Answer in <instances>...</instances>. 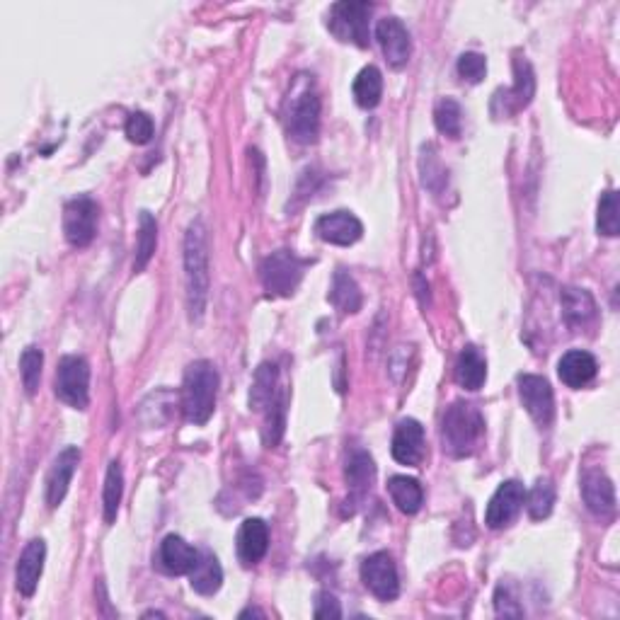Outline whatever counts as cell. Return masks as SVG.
Instances as JSON below:
<instances>
[{
	"mask_svg": "<svg viewBox=\"0 0 620 620\" xmlns=\"http://www.w3.org/2000/svg\"><path fill=\"white\" fill-rule=\"evenodd\" d=\"M286 403L289 393L279 381V366L267 361L257 369L250 388V410L264 415L262 441L267 449H274L286 432Z\"/></svg>",
	"mask_w": 620,
	"mask_h": 620,
	"instance_id": "obj_1",
	"label": "cell"
},
{
	"mask_svg": "<svg viewBox=\"0 0 620 620\" xmlns=\"http://www.w3.org/2000/svg\"><path fill=\"white\" fill-rule=\"evenodd\" d=\"M185 284H187V310L189 320L199 323L209 303V238L202 218H194L185 233Z\"/></svg>",
	"mask_w": 620,
	"mask_h": 620,
	"instance_id": "obj_2",
	"label": "cell"
},
{
	"mask_svg": "<svg viewBox=\"0 0 620 620\" xmlns=\"http://www.w3.org/2000/svg\"><path fill=\"white\" fill-rule=\"evenodd\" d=\"M284 129L291 141L310 146L320 134V97L315 93L313 76L301 73L291 85L284 102Z\"/></svg>",
	"mask_w": 620,
	"mask_h": 620,
	"instance_id": "obj_3",
	"label": "cell"
},
{
	"mask_svg": "<svg viewBox=\"0 0 620 620\" xmlns=\"http://www.w3.org/2000/svg\"><path fill=\"white\" fill-rule=\"evenodd\" d=\"M218 378L216 366L211 361L199 359L192 361L185 371V381H182V415L194 427H204L216 410V393H218Z\"/></svg>",
	"mask_w": 620,
	"mask_h": 620,
	"instance_id": "obj_4",
	"label": "cell"
},
{
	"mask_svg": "<svg viewBox=\"0 0 620 620\" xmlns=\"http://www.w3.org/2000/svg\"><path fill=\"white\" fill-rule=\"evenodd\" d=\"M482 436H485V419H482L475 405L453 403L444 412L441 441H444V451H449L453 458L473 456L478 451Z\"/></svg>",
	"mask_w": 620,
	"mask_h": 620,
	"instance_id": "obj_5",
	"label": "cell"
},
{
	"mask_svg": "<svg viewBox=\"0 0 620 620\" xmlns=\"http://www.w3.org/2000/svg\"><path fill=\"white\" fill-rule=\"evenodd\" d=\"M308 264V260H301L291 250H277L267 255L260 264V281L264 291L274 298L294 296Z\"/></svg>",
	"mask_w": 620,
	"mask_h": 620,
	"instance_id": "obj_6",
	"label": "cell"
},
{
	"mask_svg": "<svg viewBox=\"0 0 620 620\" xmlns=\"http://www.w3.org/2000/svg\"><path fill=\"white\" fill-rule=\"evenodd\" d=\"M373 13V3H359V0H344L335 3L327 15V27L340 42L354 44V47L366 49L371 44L369 34V17Z\"/></svg>",
	"mask_w": 620,
	"mask_h": 620,
	"instance_id": "obj_7",
	"label": "cell"
},
{
	"mask_svg": "<svg viewBox=\"0 0 620 620\" xmlns=\"http://www.w3.org/2000/svg\"><path fill=\"white\" fill-rule=\"evenodd\" d=\"M56 395L61 403L71 405L73 410H88L90 403V366L78 354H68L59 361L56 369Z\"/></svg>",
	"mask_w": 620,
	"mask_h": 620,
	"instance_id": "obj_8",
	"label": "cell"
},
{
	"mask_svg": "<svg viewBox=\"0 0 620 620\" xmlns=\"http://www.w3.org/2000/svg\"><path fill=\"white\" fill-rule=\"evenodd\" d=\"M100 206L90 197H76L63 209V233L73 248H88L97 235Z\"/></svg>",
	"mask_w": 620,
	"mask_h": 620,
	"instance_id": "obj_9",
	"label": "cell"
},
{
	"mask_svg": "<svg viewBox=\"0 0 620 620\" xmlns=\"http://www.w3.org/2000/svg\"><path fill=\"white\" fill-rule=\"evenodd\" d=\"M516 386H519L521 405L526 407L533 422L541 429H548L555 419V395L548 378L536 376V373H521Z\"/></svg>",
	"mask_w": 620,
	"mask_h": 620,
	"instance_id": "obj_10",
	"label": "cell"
},
{
	"mask_svg": "<svg viewBox=\"0 0 620 620\" xmlns=\"http://www.w3.org/2000/svg\"><path fill=\"white\" fill-rule=\"evenodd\" d=\"M361 582L381 601H393L400 594L398 567L388 553H373L361 562Z\"/></svg>",
	"mask_w": 620,
	"mask_h": 620,
	"instance_id": "obj_11",
	"label": "cell"
},
{
	"mask_svg": "<svg viewBox=\"0 0 620 620\" xmlns=\"http://www.w3.org/2000/svg\"><path fill=\"white\" fill-rule=\"evenodd\" d=\"M526 490L519 480H507L497 487V492L492 495L490 504H487L485 512V524L492 528V531H499V528L509 526L512 521L519 516L521 507H524Z\"/></svg>",
	"mask_w": 620,
	"mask_h": 620,
	"instance_id": "obj_12",
	"label": "cell"
},
{
	"mask_svg": "<svg viewBox=\"0 0 620 620\" xmlns=\"http://www.w3.org/2000/svg\"><path fill=\"white\" fill-rule=\"evenodd\" d=\"M313 231L323 243L349 248V245L359 243L361 240V235H364V223H361L352 211H332V214L320 216L318 221H315Z\"/></svg>",
	"mask_w": 620,
	"mask_h": 620,
	"instance_id": "obj_13",
	"label": "cell"
},
{
	"mask_svg": "<svg viewBox=\"0 0 620 620\" xmlns=\"http://www.w3.org/2000/svg\"><path fill=\"white\" fill-rule=\"evenodd\" d=\"M376 39L381 44L383 56L393 68H403L412 56L410 32L398 17H383L376 25Z\"/></svg>",
	"mask_w": 620,
	"mask_h": 620,
	"instance_id": "obj_14",
	"label": "cell"
},
{
	"mask_svg": "<svg viewBox=\"0 0 620 620\" xmlns=\"http://www.w3.org/2000/svg\"><path fill=\"white\" fill-rule=\"evenodd\" d=\"M44 560H47V543L42 538H32L22 550L15 570V587L25 599H32L39 587V579L44 572Z\"/></svg>",
	"mask_w": 620,
	"mask_h": 620,
	"instance_id": "obj_15",
	"label": "cell"
},
{
	"mask_svg": "<svg viewBox=\"0 0 620 620\" xmlns=\"http://www.w3.org/2000/svg\"><path fill=\"white\" fill-rule=\"evenodd\" d=\"M390 453L400 465H415L422 463L424 458V427L417 419L407 417L400 419L395 427L393 444H390Z\"/></svg>",
	"mask_w": 620,
	"mask_h": 620,
	"instance_id": "obj_16",
	"label": "cell"
},
{
	"mask_svg": "<svg viewBox=\"0 0 620 620\" xmlns=\"http://www.w3.org/2000/svg\"><path fill=\"white\" fill-rule=\"evenodd\" d=\"M78 463H80L78 446H68V449H63L59 456H56V461L54 465H51L49 478H47L49 509H59L63 504V499H66L68 495V487H71L73 475H76Z\"/></svg>",
	"mask_w": 620,
	"mask_h": 620,
	"instance_id": "obj_17",
	"label": "cell"
},
{
	"mask_svg": "<svg viewBox=\"0 0 620 620\" xmlns=\"http://www.w3.org/2000/svg\"><path fill=\"white\" fill-rule=\"evenodd\" d=\"M582 497L591 514L611 519L616 514V487L601 470H589L582 480Z\"/></svg>",
	"mask_w": 620,
	"mask_h": 620,
	"instance_id": "obj_18",
	"label": "cell"
},
{
	"mask_svg": "<svg viewBox=\"0 0 620 620\" xmlns=\"http://www.w3.org/2000/svg\"><path fill=\"white\" fill-rule=\"evenodd\" d=\"M235 545H238V558L245 567L257 565L269 550V526L262 519H245L238 528Z\"/></svg>",
	"mask_w": 620,
	"mask_h": 620,
	"instance_id": "obj_19",
	"label": "cell"
},
{
	"mask_svg": "<svg viewBox=\"0 0 620 620\" xmlns=\"http://www.w3.org/2000/svg\"><path fill=\"white\" fill-rule=\"evenodd\" d=\"M596 373H599V364H596L594 354L584 352V349H572V352L562 354L558 361V376L567 388L579 390L589 386Z\"/></svg>",
	"mask_w": 620,
	"mask_h": 620,
	"instance_id": "obj_20",
	"label": "cell"
},
{
	"mask_svg": "<svg viewBox=\"0 0 620 620\" xmlns=\"http://www.w3.org/2000/svg\"><path fill=\"white\" fill-rule=\"evenodd\" d=\"M158 560L165 572L180 577V574H189L194 570V565H197L199 560V550L192 548L182 536L170 533V536H165L163 543H160Z\"/></svg>",
	"mask_w": 620,
	"mask_h": 620,
	"instance_id": "obj_21",
	"label": "cell"
},
{
	"mask_svg": "<svg viewBox=\"0 0 620 620\" xmlns=\"http://www.w3.org/2000/svg\"><path fill=\"white\" fill-rule=\"evenodd\" d=\"M533 95H536V76H533L531 63L526 59H514V88L504 93V97L497 95L495 102L504 100L502 114L509 117V114H516L519 109L531 105Z\"/></svg>",
	"mask_w": 620,
	"mask_h": 620,
	"instance_id": "obj_22",
	"label": "cell"
},
{
	"mask_svg": "<svg viewBox=\"0 0 620 620\" xmlns=\"http://www.w3.org/2000/svg\"><path fill=\"white\" fill-rule=\"evenodd\" d=\"M560 303L567 325L574 327V330L591 325L596 320V315H599V306H596L594 296H591L587 289L565 286L560 294Z\"/></svg>",
	"mask_w": 620,
	"mask_h": 620,
	"instance_id": "obj_23",
	"label": "cell"
},
{
	"mask_svg": "<svg viewBox=\"0 0 620 620\" xmlns=\"http://www.w3.org/2000/svg\"><path fill=\"white\" fill-rule=\"evenodd\" d=\"M223 584L221 562L211 550H199V560L189 572V587L202 596H214Z\"/></svg>",
	"mask_w": 620,
	"mask_h": 620,
	"instance_id": "obj_24",
	"label": "cell"
},
{
	"mask_svg": "<svg viewBox=\"0 0 620 620\" xmlns=\"http://www.w3.org/2000/svg\"><path fill=\"white\" fill-rule=\"evenodd\" d=\"M327 301L332 303L342 315H354L359 313L361 306H364V296H361L359 284L354 281V277L344 269H337L335 277H332V289L327 294Z\"/></svg>",
	"mask_w": 620,
	"mask_h": 620,
	"instance_id": "obj_25",
	"label": "cell"
},
{
	"mask_svg": "<svg viewBox=\"0 0 620 620\" xmlns=\"http://www.w3.org/2000/svg\"><path fill=\"white\" fill-rule=\"evenodd\" d=\"M456 381L458 386L465 390H480L487 381V361L478 352V347L468 344L463 352L458 354L456 361Z\"/></svg>",
	"mask_w": 620,
	"mask_h": 620,
	"instance_id": "obj_26",
	"label": "cell"
},
{
	"mask_svg": "<svg viewBox=\"0 0 620 620\" xmlns=\"http://www.w3.org/2000/svg\"><path fill=\"white\" fill-rule=\"evenodd\" d=\"M388 492L403 514L412 516L422 509L424 490L422 485H419V480L407 478V475H393V478L388 480Z\"/></svg>",
	"mask_w": 620,
	"mask_h": 620,
	"instance_id": "obj_27",
	"label": "cell"
},
{
	"mask_svg": "<svg viewBox=\"0 0 620 620\" xmlns=\"http://www.w3.org/2000/svg\"><path fill=\"white\" fill-rule=\"evenodd\" d=\"M344 478L347 485L352 487L354 495H364L371 490V482L376 478V463L366 451H352L347 458V468H344Z\"/></svg>",
	"mask_w": 620,
	"mask_h": 620,
	"instance_id": "obj_28",
	"label": "cell"
},
{
	"mask_svg": "<svg viewBox=\"0 0 620 620\" xmlns=\"http://www.w3.org/2000/svg\"><path fill=\"white\" fill-rule=\"evenodd\" d=\"M122 497H124V470L122 463L112 461L107 465L105 487H102V512H105L107 526H112L114 521H117Z\"/></svg>",
	"mask_w": 620,
	"mask_h": 620,
	"instance_id": "obj_29",
	"label": "cell"
},
{
	"mask_svg": "<svg viewBox=\"0 0 620 620\" xmlns=\"http://www.w3.org/2000/svg\"><path fill=\"white\" fill-rule=\"evenodd\" d=\"M352 95H354V102H357L361 109L378 107V102H381V97H383L381 71H378L376 66L361 68L357 80H354V85H352Z\"/></svg>",
	"mask_w": 620,
	"mask_h": 620,
	"instance_id": "obj_30",
	"label": "cell"
},
{
	"mask_svg": "<svg viewBox=\"0 0 620 620\" xmlns=\"http://www.w3.org/2000/svg\"><path fill=\"white\" fill-rule=\"evenodd\" d=\"M155 245H158V223L148 211H141L139 218V243H136V257H134V272L139 274L151 262Z\"/></svg>",
	"mask_w": 620,
	"mask_h": 620,
	"instance_id": "obj_31",
	"label": "cell"
},
{
	"mask_svg": "<svg viewBox=\"0 0 620 620\" xmlns=\"http://www.w3.org/2000/svg\"><path fill=\"white\" fill-rule=\"evenodd\" d=\"M526 509H528V516H531L533 521H543L548 519L550 514H553V507H555V487L553 482L541 478L536 482V485L531 487V492H528L526 499H524Z\"/></svg>",
	"mask_w": 620,
	"mask_h": 620,
	"instance_id": "obj_32",
	"label": "cell"
},
{
	"mask_svg": "<svg viewBox=\"0 0 620 620\" xmlns=\"http://www.w3.org/2000/svg\"><path fill=\"white\" fill-rule=\"evenodd\" d=\"M596 231L606 238H616L620 231V197L616 189H608L599 199V214H596Z\"/></svg>",
	"mask_w": 620,
	"mask_h": 620,
	"instance_id": "obj_33",
	"label": "cell"
},
{
	"mask_svg": "<svg viewBox=\"0 0 620 620\" xmlns=\"http://www.w3.org/2000/svg\"><path fill=\"white\" fill-rule=\"evenodd\" d=\"M434 124L449 139H458L463 129V109L453 97H444L434 109Z\"/></svg>",
	"mask_w": 620,
	"mask_h": 620,
	"instance_id": "obj_34",
	"label": "cell"
},
{
	"mask_svg": "<svg viewBox=\"0 0 620 620\" xmlns=\"http://www.w3.org/2000/svg\"><path fill=\"white\" fill-rule=\"evenodd\" d=\"M42 366L44 354L39 347H27L20 357V373L22 386H25L27 395H34L39 390V381H42Z\"/></svg>",
	"mask_w": 620,
	"mask_h": 620,
	"instance_id": "obj_35",
	"label": "cell"
},
{
	"mask_svg": "<svg viewBox=\"0 0 620 620\" xmlns=\"http://www.w3.org/2000/svg\"><path fill=\"white\" fill-rule=\"evenodd\" d=\"M124 131H126V136H129L131 143H139V146H143V143H148V141L153 139V134H155V124H153L151 114L134 112L129 119H126Z\"/></svg>",
	"mask_w": 620,
	"mask_h": 620,
	"instance_id": "obj_36",
	"label": "cell"
},
{
	"mask_svg": "<svg viewBox=\"0 0 620 620\" xmlns=\"http://www.w3.org/2000/svg\"><path fill=\"white\" fill-rule=\"evenodd\" d=\"M458 76L468 83H480L487 73V59L482 54H475V51H465V54L458 59Z\"/></svg>",
	"mask_w": 620,
	"mask_h": 620,
	"instance_id": "obj_37",
	"label": "cell"
},
{
	"mask_svg": "<svg viewBox=\"0 0 620 620\" xmlns=\"http://www.w3.org/2000/svg\"><path fill=\"white\" fill-rule=\"evenodd\" d=\"M495 611L497 616H512V618L524 616V608L516 604L514 594L509 591V587H504V584H499L495 591Z\"/></svg>",
	"mask_w": 620,
	"mask_h": 620,
	"instance_id": "obj_38",
	"label": "cell"
},
{
	"mask_svg": "<svg viewBox=\"0 0 620 620\" xmlns=\"http://www.w3.org/2000/svg\"><path fill=\"white\" fill-rule=\"evenodd\" d=\"M313 616L315 618H342L340 601H337L330 591H320V594L315 596Z\"/></svg>",
	"mask_w": 620,
	"mask_h": 620,
	"instance_id": "obj_39",
	"label": "cell"
},
{
	"mask_svg": "<svg viewBox=\"0 0 620 620\" xmlns=\"http://www.w3.org/2000/svg\"><path fill=\"white\" fill-rule=\"evenodd\" d=\"M248 616H260V618H264V611H260V608H245V611L240 613V618H248Z\"/></svg>",
	"mask_w": 620,
	"mask_h": 620,
	"instance_id": "obj_40",
	"label": "cell"
}]
</instances>
